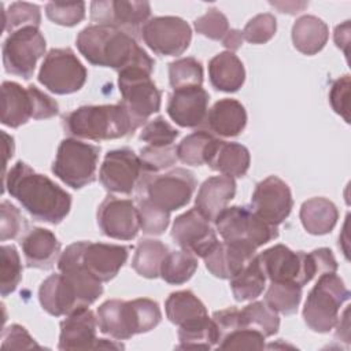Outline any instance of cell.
Segmentation results:
<instances>
[{"instance_id":"obj_1","label":"cell","mask_w":351,"mask_h":351,"mask_svg":"<svg viewBox=\"0 0 351 351\" xmlns=\"http://www.w3.org/2000/svg\"><path fill=\"white\" fill-rule=\"evenodd\" d=\"M3 186L36 221L56 225L70 213L71 195L22 160L4 174Z\"/></svg>"},{"instance_id":"obj_2","label":"cell","mask_w":351,"mask_h":351,"mask_svg":"<svg viewBox=\"0 0 351 351\" xmlns=\"http://www.w3.org/2000/svg\"><path fill=\"white\" fill-rule=\"evenodd\" d=\"M81 55L93 66L121 71L134 64L155 66L154 59L137 44L136 38L119 29L89 25L75 40Z\"/></svg>"},{"instance_id":"obj_3","label":"cell","mask_w":351,"mask_h":351,"mask_svg":"<svg viewBox=\"0 0 351 351\" xmlns=\"http://www.w3.org/2000/svg\"><path fill=\"white\" fill-rule=\"evenodd\" d=\"M258 258L270 282H295L302 288L315 276L337 270L332 251L325 247L307 254L276 244L261 252Z\"/></svg>"},{"instance_id":"obj_4","label":"cell","mask_w":351,"mask_h":351,"mask_svg":"<svg viewBox=\"0 0 351 351\" xmlns=\"http://www.w3.org/2000/svg\"><path fill=\"white\" fill-rule=\"evenodd\" d=\"M64 132L74 138L106 141L133 134L138 126L126 108L118 104L81 106L63 115Z\"/></svg>"},{"instance_id":"obj_5","label":"cell","mask_w":351,"mask_h":351,"mask_svg":"<svg viewBox=\"0 0 351 351\" xmlns=\"http://www.w3.org/2000/svg\"><path fill=\"white\" fill-rule=\"evenodd\" d=\"M162 321L160 307L155 300L138 298L133 300L110 299L97 308V324L101 333L115 340H128L147 333Z\"/></svg>"},{"instance_id":"obj_6","label":"cell","mask_w":351,"mask_h":351,"mask_svg":"<svg viewBox=\"0 0 351 351\" xmlns=\"http://www.w3.org/2000/svg\"><path fill=\"white\" fill-rule=\"evenodd\" d=\"M350 299V291L335 273L318 276V281L307 295L303 307L306 325L318 333H328L339 321V311Z\"/></svg>"},{"instance_id":"obj_7","label":"cell","mask_w":351,"mask_h":351,"mask_svg":"<svg viewBox=\"0 0 351 351\" xmlns=\"http://www.w3.org/2000/svg\"><path fill=\"white\" fill-rule=\"evenodd\" d=\"M154 66L134 64L118 71L121 104L140 128L160 110L162 93L151 80Z\"/></svg>"},{"instance_id":"obj_8","label":"cell","mask_w":351,"mask_h":351,"mask_svg":"<svg viewBox=\"0 0 351 351\" xmlns=\"http://www.w3.org/2000/svg\"><path fill=\"white\" fill-rule=\"evenodd\" d=\"M100 147L69 137L58 147L52 173L73 189H81L96 180Z\"/></svg>"},{"instance_id":"obj_9","label":"cell","mask_w":351,"mask_h":351,"mask_svg":"<svg viewBox=\"0 0 351 351\" xmlns=\"http://www.w3.org/2000/svg\"><path fill=\"white\" fill-rule=\"evenodd\" d=\"M196 178L192 171L177 167L165 174L147 173L137 189V196L147 197L155 206L171 213L186 206L195 192Z\"/></svg>"},{"instance_id":"obj_10","label":"cell","mask_w":351,"mask_h":351,"mask_svg":"<svg viewBox=\"0 0 351 351\" xmlns=\"http://www.w3.org/2000/svg\"><path fill=\"white\" fill-rule=\"evenodd\" d=\"M215 228L223 241L248 244L258 248L278 236V228L263 221L251 208L232 206L215 218Z\"/></svg>"},{"instance_id":"obj_11","label":"cell","mask_w":351,"mask_h":351,"mask_svg":"<svg viewBox=\"0 0 351 351\" xmlns=\"http://www.w3.org/2000/svg\"><path fill=\"white\" fill-rule=\"evenodd\" d=\"M88 71L70 48H52L38 71V82L55 95H70L86 82Z\"/></svg>"},{"instance_id":"obj_12","label":"cell","mask_w":351,"mask_h":351,"mask_svg":"<svg viewBox=\"0 0 351 351\" xmlns=\"http://www.w3.org/2000/svg\"><path fill=\"white\" fill-rule=\"evenodd\" d=\"M45 47V38L36 26H25L10 33L3 44L4 70L23 80L32 78Z\"/></svg>"},{"instance_id":"obj_13","label":"cell","mask_w":351,"mask_h":351,"mask_svg":"<svg viewBox=\"0 0 351 351\" xmlns=\"http://www.w3.org/2000/svg\"><path fill=\"white\" fill-rule=\"evenodd\" d=\"M140 33L147 47L160 56L184 53L192 40L191 26L180 16H154L144 23Z\"/></svg>"},{"instance_id":"obj_14","label":"cell","mask_w":351,"mask_h":351,"mask_svg":"<svg viewBox=\"0 0 351 351\" xmlns=\"http://www.w3.org/2000/svg\"><path fill=\"white\" fill-rule=\"evenodd\" d=\"M145 174L140 156L125 147L106 154L100 166L99 180L111 193L130 195Z\"/></svg>"},{"instance_id":"obj_15","label":"cell","mask_w":351,"mask_h":351,"mask_svg":"<svg viewBox=\"0 0 351 351\" xmlns=\"http://www.w3.org/2000/svg\"><path fill=\"white\" fill-rule=\"evenodd\" d=\"M149 15L151 5L148 1L99 0L90 3V21L95 25L119 29L134 38Z\"/></svg>"},{"instance_id":"obj_16","label":"cell","mask_w":351,"mask_h":351,"mask_svg":"<svg viewBox=\"0 0 351 351\" xmlns=\"http://www.w3.org/2000/svg\"><path fill=\"white\" fill-rule=\"evenodd\" d=\"M293 207V199L287 182L276 176H270L256 184L251 210L263 221L278 226L282 223Z\"/></svg>"},{"instance_id":"obj_17","label":"cell","mask_w":351,"mask_h":351,"mask_svg":"<svg viewBox=\"0 0 351 351\" xmlns=\"http://www.w3.org/2000/svg\"><path fill=\"white\" fill-rule=\"evenodd\" d=\"M173 241L185 251L196 256H206L218 243V237L210 221L195 207L178 215L171 228Z\"/></svg>"},{"instance_id":"obj_18","label":"cell","mask_w":351,"mask_h":351,"mask_svg":"<svg viewBox=\"0 0 351 351\" xmlns=\"http://www.w3.org/2000/svg\"><path fill=\"white\" fill-rule=\"evenodd\" d=\"M97 225L110 239L132 240L140 230L137 206L129 199L107 196L97 208Z\"/></svg>"},{"instance_id":"obj_19","label":"cell","mask_w":351,"mask_h":351,"mask_svg":"<svg viewBox=\"0 0 351 351\" xmlns=\"http://www.w3.org/2000/svg\"><path fill=\"white\" fill-rule=\"evenodd\" d=\"M129 247L106 243L82 241L81 263L101 282L112 280L126 263Z\"/></svg>"},{"instance_id":"obj_20","label":"cell","mask_w":351,"mask_h":351,"mask_svg":"<svg viewBox=\"0 0 351 351\" xmlns=\"http://www.w3.org/2000/svg\"><path fill=\"white\" fill-rule=\"evenodd\" d=\"M210 96L202 86L174 89L169 96L167 114L182 128H197L204 123Z\"/></svg>"},{"instance_id":"obj_21","label":"cell","mask_w":351,"mask_h":351,"mask_svg":"<svg viewBox=\"0 0 351 351\" xmlns=\"http://www.w3.org/2000/svg\"><path fill=\"white\" fill-rule=\"evenodd\" d=\"M97 315L88 307H78L60 322L59 350H92L97 348L99 339Z\"/></svg>"},{"instance_id":"obj_22","label":"cell","mask_w":351,"mask_h":351,"mask_svg":"<svg viewBox=\"0 0 351 351\" xmlns=\"http://www.w3.org/2000/svg\"><path fill=\"white\" fill-rule=\"evenodd\" d=\"M256 248L234 241L217 243L213 250L203 256L207 270L218 278L234 277L256 254Z\"/></svg>"},{"instance_id":"obj_23","label":"cell","mask_w":351,"mask_h":351,"mask_svg":"<svg viewBox=\"0 0 351 351\" xmlns=\"http://www.w3.org/2000/svg\"><path fill=\"white\" fill-rule=\"evenodd\" d=\"M250 151L239 143H229L214 137L207 145L204 163L223 176H245L250 169Z\"/></svg>"},{"instance_id":"obj_24","label":"cell","mask_w":351,"mask_h":351,"mask_svg":"<svg viewBox=\"0 0 351 351\" xmlns=\"http://www.w3.org/2000/svg\"><path fill=\"white\" fill-rule=\"evenodd\" d=\"M21 247L26 266L33 269H51L62 254L56 236L44 228L29 229L21 239Z\"/></svg>"},{"instance_id":"obj_25","label":"cell","mask_w":351,"mask_h":351,"mask_svg":"<svg viewBox=\"0 0 351 351\" xmlns=\"http://www.w3.org/2000/svg\"><path fill=\"white\" fill-rule=\"evenodd\" d=\"M236 195V181L229 176H214L207 178L199 188L195 208L210 222L228 207Z\"/></svg>"},{"instance_id":"obj_26","label":"cell","mask_w":351,"mask_h":351,"mask_svg":"<svg viewBox=\"0 0 351 351\" xmlns=\"http://www.w3.org/2000/svg\"><path fill=\"white\" fill-rule=\"evenodd\" d=\"M204 122L210 132L222 137H234L244 130L247 112L239 100L225 97L214 103Z\"/></svg>"},{"instance_id":"obj_27","label":"cell","mask_w":351,"mask_h":351,"mask_svg":"<svg viewBox=\"0 0 351 351\" xmlns=\"http://www.w3.org/2000/svg\"><path fill=\"white\" fill-rule=\"evenodd\" d=\"M33 118V103L27 88L14 81L1 84V123L19 128Z\"/></svg>"},{"instance_id":"obj_28","label":"cell","mask_w":351,"mask_h":351,"mask_svg":"<svg viewBox=\"0 0 351 351\" xmlns=\"http://www.w3.org/2000/svg\"><path fill=\"white\" fill-rule=\"evenodd\" d=\"M208 77L211 85L221 92H237L245 80L241 60L229 51L217 53L208 62Z\"/></svg>"},{"instance_id":"obj_29","label":"cell","mask_w":351,"mask_h":351,"mask_svg":"<svg viewBox=\"0 0 351 351\" xmlns=\"http://www.w3.org/2000/svg\"><path fill=\"white\" fill-rule=\"evenodd\" d=\"M299 217L303 228L310 234L322 236L333 230L339 219V211L329 199L311 197L302 204Z\"/></svg>"},{"instance_id":"obj_30","label":"cell","mask_w":351,"mask_h":351,"mask_svg":"<svg viewBox=\"0 0 351 351\" xmlns=\"http://www.w3.org/2000/svg\"><path fill=\"white\" fill-rule=\"evenodd\" d=\"M329 38L326 23L315 15H303L292 26L293 47L304 55L318 53Z\"/></svg>"},{"instance_id":"obj_31","label":"cell","mask_w":351,"mask_h":351,"mask_svg":"<svg viewBox=\"0 0 351 351\" xmlns=\"http://www.w3.org/2000/svg\"><path fill=\"white\" fill-rule=\"evenodd\" d=\"M178 341L181 350H210L218 344L217 325L208 315L191 319L180 325Z\"/></svg>"},{"instance_id":"obj_32","label":"cell","mask_w":351,"mask_h":351,"mask_svg":"<svg viewBox=\"0 0 351 351\" xmlns=\"http://www.w3.org/2000/svg\"><path fill=\"white\" fill-rule=\"evenodd\" d=\"M266 274L255 255L234 277L230 278V288L237 302L256 299L265 289Z\"/></svg>"},{"instance_id":"obj_33","label":"cell","mask_w":351,"mask_h":351,"mask_svg":"<svg viewBox=\"0 0 351 351\" xmlns=\"http://www.w3.org/2000/svg\"><path fill=\"white\" fill-rule=\"evenodd\" d=\"M169 254V247L159 240L141 239L132 259L133 270L145 278H156L160 273V266L165 256Z\"/></svg>"},{"instance_id":"obj_34","label":"cell","mask_w":351,"mask_h":351,"mask_svg":"<svg viewBox=\"0 0 351 351\" xmlns=\"http://www.w3.org/2000/svg\"><path fill=\"white\" fill-rule=\"evenodd\" d=\"M166 315L174 325H182L191 319L207 315L206 306L192 291H177L169 295L165 303Z\"/></svg>"},{"instance_id":"obj_35","label":"cell","mask_w":351,"mask_h":351,"mask_svg":"<svg viewBox=\"0 0 351 351\" xmlns=\"http://www.w3.org/2000/svg\"><path fill=\"white\" fill-rule=\"evenodd\" d=\"M197 269V256L189 251H169L165 256L159 276L167 284L181 285L186 282Z\"/></svg>"},{"instance_id":"obj_36","label":"cell","mask_w":351,"mask_h":351,"mask_svg":"<svg viewBox=\"0 0 351 351\" xmlns=\"http://www.w3.org/2000/svg\"><path fill=\"white\" fill-rule=\"evenodd\" d=\"M239 324L259 330L265 337H269L278 332L280 318L265 302H252L239 310Z\"/></svg>"},{"instance_id":"obj_37","label":"cell","mask_w":351,"mask_h":351,"mask_svg":"<svg viewBox=\"0 0 351 351\" xmlns=\"http://www.w3.org/2000/svg\"><path fill=\"white\" fill-rule=\"evenodd\" d=\"M302 300V287L295 282H270L265 303L274 310L285 315H291L298 311Z\"/></svg>"},{"instance_id":"obj_38","label":"cell","mask_w":351,"mask_h":351,"mask_svg":"<svg viewBox=\"0 0 351 351\" xmlns=\"http://www.w3.org/2000/svg\"><path fill=\"white\" fill-rule=\"evenodd\" d=\"M169 82L174 89L202 86L203 67L195 58H181L169 63Z\"/></svg>"},{"instance_id":"obj_39","label":"cell","mask_w":351,"mask_h":351,"mask_svg":"<svg viewBox=\"0 0 351 351\" xmlns=\"http://www.w3.org/2000/svg\"><path fill=\"white\" fill-rule=\"evenodd\" d=\"M213 138L214 136L206 130H197L188 134L176 147L177 158L189 166L204 165L207 145Z\"/></svg>"},{"instance_id":"obj_40","label":"cell","mask_w":351,"mask_h":351,"mask_svg":"<svg viewBox=\"0 0 351 351\" xmlns=\"http://www.w3.org/2000/svg\"><path fill=\"white\" fill-rule=\"evenodd\" d=\"M22 280V263L19 254L14 245H1L0 263V291L1 296L12 293Z\"/></svg>"},{"instance_id":"obj_41","label":"cell","mask_w":351,"mask_h":351,"mask_svg":"<svg viewBox=\"0 0 351 351\" xmlns=\"http://www.w3.org/2000/svg\"><path fill=\"white\" fill-rule=\"evenodd\" d=\"M140 229L145 234H162L170 223V213L155 206L144 196H137Z\"/></svg>"},{"instance_id":"obj_42","label":"cell","mask_w":351,"mask_h":351,"mask_svg":"<svg viewBox=\"0 0 351 351\" xmlns=\"http://www.w3.org/2000/svg\"><path fill=\"white\" fill-rule=\"evenodd\" d=\"M4 14V32L12 33L25 26H40L41 12L40 7L32 3H12Z\"/></svg>"},{"instance_id":"obj_43","label":"cell","mask_w":351,"mask_h":351,"mask_svg":"<svg viewBox=\"0 0 351 351\" xmlns=\"http://www.w3.org/2000/svg\"><path fill=\"white\" fill-rule=\"evenodd\" d=\"M265 339L259 330L239 326L225 335L217 346L222 350H262L265 348Z\"/></svg>"},{"instance_id":"obj_44","label":"cell","mask_w":351,"mask_h":351,"mask_svg":"<svg viewBox=\"0 0 351 351\" xmlns=\"http://www.w3.org/2000/svg\"><path fill=\"white\" fill-rule=\"evenodd\" d=\"M47 18L60 26H75L85 18V3L74 1V3H62V1H51L45 5Z\"/></svg>"},{"instance_id":"obj_45","label":"cell","mask_w":351,"mask_h":351,"mask_svg":"<svg viewBox=\"0 0 351 351\" xmlns=\"http://www.w3.org/2000/svg\"><path fill=\"white\" fill-rule=\"evenodd\" d=\"M177 136L178 130L176 128L165 121L163 117H156L143 126L138 138L152 147H169L173 145Z\"/></svg>"},{"instance_id":"obj_46","label":"cell","mask_w":351,"mask_h":351,"mask_svg":"<svg viewBox=\"0 0 351 351\" xmlns=\"http://www.w3.org/2000/svg\"><path fill=\"white\" fill-rule=\"evenodd\" d=\"M276 16L270 12L258 14L247 22L243 29V38L251 44H265L276 34Z\"/></svg>"},{"instance_id":"obj_47","label":"cell","mask_w":351,"mask_h":351,"mask_svg":"<svg viewBox=\"0 0 351 351\" xmlns=\"http://www.w3.org/2000/svg\"><path fill=\"white\" fill-rule=\"evenodd\" d=\"M176 148L173 145L169 147H152L147 145L140 151V160L145 173H156L163 169L173 166L177 162Z\"/></svg>"},{"instance_id":"obj_48","label":"cell","mask_w":351,"mask_h":351,"mask_svg":"<svg viewBox=\"0 0 351 351\" xmlns=\"http://www.w3.org/2000/svg\"><path fill=\"white\" fill-rule=\"evenodd\" d=\"M193 26L199 34L215 41L222 40L229 32L228 18L218 8L207 10L204 15L193 22Z\"/></svg>"},{"instance_id":"obj_49","label":"cell","mask_w":351,"mask_h":351,"mask_svg":"<svg viewBox=\"0 0 351 351\" xmlns=\"http://www.w3.org/2000/svg\"><path fill=\"white\" fill-rule=\"evenodd\" d=\"M0 239L1 241L16 239L21 233L27 232V222L19 208H16L12 203L3 200L0 204Z\"/></svg>"},{"instance_id":"obj_50","label":"cell","mask_w":351,"mask_h":351,"mask_svg":"<svg viewBox=\"0 0 351 351\" xmlns=\"http://www.w3.org/2000/svg\"><path fill=\"white\" fill-rule=\"evenodd\" d=\"M348 97H350V75L346 74L340 78H337L329 92V101L332 108L335 110L336 114L344 118V121L348 123L350 117H348Z\"/></svg>"},{"instance_id":"obj_51","label":"cell","mask_w":351,"mask_h":351,"mask_svg":"<svg viewBox=\"0 0 351 351\" xmlns=\"http://www.w3.org/2000/svg\"><path fill=\"white\" fill-rule=\"evenodd\" d=\"M1 347L4 350L12 348V350H23V348H41L40 344L34 341V339L29 335V332L18 325L12 324L8 328L3 330V337H1Z\"/></svg>"},{"instance_id":"obj_52","label":"cell","mask_w":351,"mask_h":351,"mask_svg":"<svg viewBox=\"0 0 351 351\" xmlns=\"http://www.w3.org/2000/svg\"><path fill=\"white\" fill-rule=\"evenodd\" d=\"M27 89L30 92L33 103V119H48L59 114V106L55 99H52L34 85H29Z\"/></svg>"},{"instance_id":"obj_53","label":"cell","mask_w":351,"mask_h":351,"mask_svg":"<svg viewBox=\"0 0 351 351\" xmlns=\"http://www.w3.org/2000/svg\"><path fill=\"white\" fill-rule=\"evenodd\" d=\"M213 321L217 325L218 329V343L221 341V339L228 335L229 332H232L233 329L239 328V308L236 307H228L219 311H215L213 314Z\"/></svg>"},{"instance_id":"obj_54","label":"cell","mask_w":351,"mask_h":351,"mask_svg":"<svg viewBox=\"0 0 351 351\" xmlns=\"http://www.w3.org/2000/svg\"><path fill=\"white\" fill-rule=\"evenodd\" d=\"M335 43L336 45L348 55V44H350V21H346L343 25L336 26L335 29Z\"/></svg>"},{"instance_id":"obj_55","label":"cell","mask_w":351,"mask_h":351,"mask_svg":"<svg viewBox=\"0 0 351 351\" xmlns=\"http://www.w3.org/2000/svg\"><path fill=\"white\" fill-rule=\"evenodd\" d=\"M243 33L239 29H229V32L225 34V37L221 40L222 45L229 49V52L237 51L243 44Z\"/></svg>"},{"instance_id":"obj_56","label":"cell","mask_w":351,"mask_h":351,"mask_svg":"<svg viewBox=\"0 0 351 351\" xmlns=\"http://www.w3.org/2000/svg\"><path fill=\"white\" fill-rule=\"evenodd\" d=\"M308 3H295V1H270V5L276 7L277 10H280V12H287V14H298L300 11H303L304 7H307Z\"/></svg>"}]
</instances>
